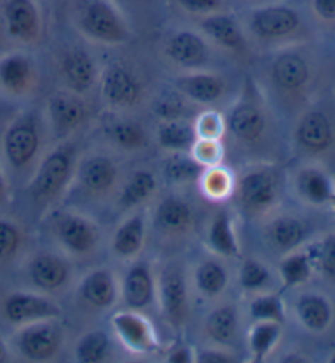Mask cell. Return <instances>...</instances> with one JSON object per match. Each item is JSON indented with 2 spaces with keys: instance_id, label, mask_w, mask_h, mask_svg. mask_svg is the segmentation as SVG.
<instances>
[{
  "instance_id": "cell-1",
  "label": "cell",
  "mask_w": 335,
  "mask_h": 363,
  "mask_svg": "<svg viewBox=\"0 0 335 363\" xmlns=\"http://www.w3.org/2000/svg\"><path fill=\"white\" fill-rule=\"evenodd\" d=\"M81 28L90 40L105 45H123L130 30L121 13L106 0H90L81 15Z\"/></svg>"
},
{
  "instance_id": "cell-2",
  "label": "cell",
  "mask_w": 335,
  "mask_h": 363,
  "mask_svg": "<svg viewBox=\"0 0 335 363\" xmlns=\"http://www.w3.org/2000/svg\"><path fill=\"white\" fill-rule=\"evenodd\" d=\"M74 170V159L67 147H57L47 154L31 180L30 190L35 199L50 200L67 185Z\"/></svg>"
},
{
  "instance_id": "cell-3",
  "label": "cell",
  "mask_w": 335,
  "mask_h": 363,
  "mask_svg": "<svg viewBox=\"0 0 335 363\" xmlns=\"http://www.w3.org/2000/svg\"><path fill=\"white\" fill-rule=\"evenodd\" d=\"M4 313L10 323L30 324L61 316V308L50 298L33 293H13L4 303Z\"/></svg>"
},
{
  "instance_id": "cell-4",
  "label": "cell",
  "mask_w": 335,
  "mask_h": 363,
  "mask_svg": "<svg viewBox=\"0 0 335 363\" xmlns=\"http://www.w3.org/2000/svg\"><path fill=\"white\" fill-rule=\"evenodd\" d=\"M4 149L12 167L25 169L31 164L40 149V133L35 121L31 118L15 121L5 133Z\"/></svg>"
},
{
  "instance_id": "cell-5",
  "label": "cell",
  "mask_w": 335,
  "mask_h": 363,
  "mask_svg": "<svg viewBox=\"0 0 335 363\" xmlns=\"http://www.w3.org/2000/svg\"><path fill=\"white\" fill-rule=\"evenodd\" d=\"M61 344V330L51 319L30 323L20 333L18 347L25 359L33 362L50 360Z\"/></svg>"
},
{
  "instance_id": "cell-6",
  "label": "cell",
  "mask_w": 335,
  "mask_h": 363,
  "mask_svg": "<svg viewBox=\"0 0 335 363\" xmlns=\"http://www.w3.org/2000/svg\"><path fill=\"white\" fill-rule=\"evenodd\" d=\"M142 87L125 66L115 62L105 67L102 74V95L115 108H130L141 99Z\"/></svg>"
},
{
  "instance_id": "cell-7",
  "label": "cell",
  "mask_w": 335,
  "mask_h": 363,
  "mask_svg": "<svg viewBox=\"0 0 335 363\" xmlns=\"http://www.w3.org/2000/svg\"><path fill=\"white\" fill-rule=\"evenodd\" d=\"M57 241L66 250L76 255L90 254L98 241L97 229L92 223L79 215H61L55 223Z\"/></svg>"
},
{
  "instance_id": "cell-8",
  "label": "cell",
  "mask_w": 335,
  "mask_h": 363,
  "mask_svg": "<svg viewBox=\"0 0 335 363\" xmlns=\"http://www.w3.org/2000/svg\"><path fill=\"white\" fill-rule=\"evenodd\" d=\"M300 25L297 13L288 7L273 5V7L257 9L251 15V30L262 40L283 38L293 33Z\"/></svg>"
},
{
  "instance_id": "cell-9",
  "label": "cell",
  "mask_w": 335,
  "mask_h": 363,
  "mask_svg": "<svg viewBox=\"0 0 335 363\" xmlns=\"http://www.w3.org/2000/svg\"><path fill=\"white\" fill-rule=\"evenodd\" d=\"M4 18L12 38L20 41H33L38 38L41 17L33 0H7Z\"/></svg>"
},
{
  "instance_id": "cell-10",
  "label": "cell",
  "mask_w": 335,
  "mask_h": 363,
  "mask_svg": "<svg viewBox=\"0 0 335 363\" xmlns=\"http://www.w3.org/2000/svg\"><path fill=\"white\" fill-rule=\"evenodd\" d=\"M50 121L56 135L64 136L77 130L87 118V108L77 94L56 92L47 101Z\"/></svg>"
},
{
  "instance_id": "cell-11",
  "label": "cell",
  "mask_w": 335,
  "mask_h": 363,
  "mask_svg": "<svg viewBox=\"0 0 335 363\" xmlns=\"http://www.w3.org/2000/svg\"><path fill=\"white\" fill-rule=\"evenodd\" d=\"M187 283L182 269L167 267L161 277V301L166 318L175 325L183 323L187 314Z\"/></svg>"
},
{
  "instance_id": "cell-12",
  "label": "cell",
  "mask_w": 335,
  "mask_h": 363,
  "mask_svg": "<svg viewBox=\"0 0 335 363\" xmlns=\"http://www.w3.org/2000/svg\"><path fill=\"white\" fill-rule=\"evenodd\" d=\"M61 74L67 89L77 95L89 92L97 82V67H95L92 56L79 48L64 52L61 60Z\"/></svg>"
},
{
  "instance_id": "cell-13",
  "label": "cell",
  "mask_w": 335,
  "mask_h": 363,
  "mask_svg": "<svg viewBox=\"0 0 335 363\" xmlns=\"http://www.w3.org/2000/svg\"><path fill=\"white\" fill-rule=\"evenodd\" d=\"M35 84V66L23 52H10L0 60V87L12 95L30 92Z\"/></svg>"
},
{
  "instance_id": "cell-14",
  "label": "cell",
  "mask_w": 335,
  "mask_h": 363,
  "mask_svg": "<svg viewBox=\"0 0 335 363\" xmlns=\"http://www.w3.org/2000/svg\"><path fill=\"white\" fill-rule=\"evenodd\" d=\"M166 52L175 64L190 69L205 66L210 56L205 40L193 31H177L170 36Z\"/></svg>"
},
{
  "instance_id": "cell-15",
  "label": "cell",
  "mask_w": 335,
  "mask_h": 363,
  "mask_svg": "<svg viewBox=\"0 0 335 363\" xmlns=\"http://www.w3.org/2000/svg\"><path fill=\"white\" fill-rule=\"evenodd\" d=\"M113 328L126 347L135 352H149L156 349V334L144 318L135 313H120L113 316Z\"/></svg>"
},
{
  "instance_id": "cell-16",
  "label": "cell",
  "mask_w": 335,
  "mask_h": 363,
  "mask_svg": "<svg viewBox=\"0 0 335 363\" xmlns=\"http://www.w3.org/2000/svg\"><path fill=\"white\" fill-rule=\"evenodd\" d=\"M174 85L185 97L203 105L215 104L225 94V81L215 74H187V76L175 77Z\"/></svg>"
},
{
  "instance_id": "cell-17",
  "label": "cell",
  "mask_w": 335,
  "mask_h": 363,
  "mask_svg": "<svg viewBox=\"0 0 335 363\" xmlns=\"http://www.w3.org/2000/svg\"><path fill=\"white\" fill-rule=\"evenodd\" d=\"M275 182L265 172H251L244 175L239 184V200L242 206L252 213H260L275 201Z\"/></svg>"
},
{
  "instance_id": "cell-18",
  "label": "cell",
  "mask_w": 335,
  "mask_h": 363,
  "mask_svg": "<svg viewBox=\"0 0 335 363\" xmlns=\"http://www.w3.org/2000/svg\"><path fill=\"white\" fill-rule=\"evenodd\" d=\"M77 177L85 190L92 194H105L116 184L118 167L110 157L92 156L79 165Z\"/></svg>"
},
{
  "instance_id": "cell-19",
  "label": "cell",
  "mask_w": 335,
  "mask_h": 363,
  "mask_svg": "<svg viewBox=\"0 0 335 363\" xmlns=\"http://www.w3.org/2000/svg\"><path fill=\"white\" fill-rule=\"evenodd\" d=\"M123 300L135 311L146 309L154 300V280L147 264L137 262L130 267L123 281Z\"/></svg>"
},
{
  "instance_id": "cell-20",
  "label": "cell",
  "mask_w": 335,
  "mask_h": 363,
  "mask_svg": "<svg viewBox=\"0 0 335 363\" xmlns=\"http://www.w3.org/2000/svg\"><path fill=\"white\" fill-rule=\"evenodd\" d=\"M28 275L40 290L55 291L69 280V267L62 259L52 254H40L28 265Z\"/></svg>"
},
{
  "instance_id": "cell-21",
  "label": "cell",
  "mask_w": 335,
  "mask_h": 363,
  "mask_svg": "<svg viewBox=\"0 0 335 363\" xmlns=\"http://www.w3.org/2000/svg\"><path fill=\"white\" fill-rule=\"evenodd\" d=\"M82 300L97 309H108L116 301V283L106 269L90 272L81 283Z\"/></svg>"
},
{
  "instance_id": "cell-22",
  "label": "cell",
  "mask_w": 335,
  "mask_h": 363,
  "mask_svg": "<svg viewBox=\"0 0 335 363\" xmlns=\"http://www.w3.org/2000/svg\"><path fill=\"white\" fill-rule=\"evenodd\" d=\"M146 239V220L142 213L132 215L120 224L113 234L111 249L118 257L131 259L141 252Z\"/></svg>"
},
{
  "instance_id": "cell-23",
  "label": "cell",
  "mask_w": 335,
  "mask_h": 363,
  "mask_svg": "<svg viewBox=\"0 0 335 363\" xmlns=\"http://www.w3.org/2000/svg\"><path fill=\"white\" fill-rule=\"evenodd\" d=\"M201 30L210 40L226 50H237L244 43L241 26L227 13L215 12L210 13L208 17L205 15V18L201 20Z\"/></svg>"
},
{
  "instance_id": "cell-24",
  "label": "cell",
  "mask_w": 335,
  "mask_h": 363,
  "mask_svg": "<svg viewBox=\"0 0 335 363\" xmlns=\"http://www.w3.org/2000/svg\"><path fill=\"white\" fill-rule=\"evenodd\" d=\"M229 128L237 140L244 143L257 141L263 135L265 116L259 106L244 101L232 110L229 116Z\"/></svg>"
},
{
  "instance_id": "cell-25",
  "label": "cell",
  "mask_w": 335,
  "mask_h": 363,
  "mask_svg": "<svg viewBox=\"0 0 335 363\" xmlns=\"http://www.w3.org/2000/svg\"><path fill=\"white\" fill-rule=\"evenodd\" d=\"M157 190V179L151 170L137 169L132 170L130 177L126 179L123 189L120 191L118 203L123 210L135 208L156 194Z\"/></svg>"
},
{
  "instance_id": "cell-26",
  "label": "cell",
  "mask_w": 335,
  "mask_h": 363,
  "mask_svg": "<svg viewBox=\"0 0 335 363\" xmlns=\"http://www.w3.org/2000/svg\"><path fill=\"white\" fill-rule=\"evenodd\" d=\"M193 220L191 208L187 201L178 196H169L159 203L156 210V223L157 226L166 233H183L187 231Z\"/></svg>"
},
{
  "instance_id": "cell-27",
  "label": "cell",
  "mask_w": 335,
  "mask_h": 363,
  "mask_svg": "<svg viewBox=\"0 0 335 363\" xmlns=\"http://www.w3.org/2000/svg\"><path fill=\"white\" fill-rule=\"evenodd\" d=\"M157 141L164 149L174 152H188L196 141L195 126L182 118L164 120L159 125Z\"/></svg>"
},
{
  "instance_id": "cell-28",
  "label": "cell",
  "mask_w": 335,
  "mask_h": 363,
  "mask_svg": "<svg viewBox=\"0 0 335 363\" xmlns=\"http://www.w3.org/2000/svg\"><path fill=\"white\" fill-rule=\"evenodd\" d=\"M206 333L220 345H231L237 335V311L234 306H220L206 318Z\"/></svg>"
},
{
  "instance_id": "cell-29",
  "label": "cell",
  "mask_w": 335,
  "mask_h": 363,
  "mask_svg": "<svg viewBox=\"0 0 335 363\" xmlns=\"http://www.w3.org/2000/svg\"><path fill=\"white\" fill-rule=\"evenodd\" d=\"M273 79L281 89L301 87L307 79V66L297 55H281L273 62Z\"/></svg>"
},
{
  "instance_id": "cell-30",
  "label": "cell",
  "mask_w": 335,
  "mask_h": 363,
  "mask_svg": "<svg viewBox=\"0 0 335 363\" xmlns=\"http://www.w3.org/2000/svg\"><path fill=\"white\" fill-rule=\"evenodd\" d=\"M206 165L201 164L195 156L188 152H174L166 159L164 164V175L172 184H187L205 174Z\"/></svg>"
},
{
  "instance_id": "cell-31",
  "label": "cell",
  "mask_w": 335,
  "mask_h": 363,
  "mask_svg": "<svg viewBox=\"0 0 335 363\" xmlns=\"http://www.w3.org/2000/svg\"><path fill=\"white\" fill-rule=\"evenodd\" d=\"M297 138L310 149H324L331 143V126L322 113H310L297 128Z\"/></svg>"
},
{
  "instance_id": "cell-32",
  "label": "cell",
  "mask_w": 335,
  "mask_h": 363,
  "mask_svg": "<svg viewBox=\"0 0 335 363\" xmlns=\"http://www.w3.org/2000/svg\"><path fill=\"white\" fill-rule=\"evenodd\" d=\"M210 245L221 255H236L237 242L234 234L231 218L226 211H220L215 216L210 228Z\"/></svg>"
},
{
  "instance_id": "cell-33",
  "label": "cell",
  "mask_w": 335,
  "mask_h": 363,
  "mask_svg": "<svg viewBox=\"0 0 335 363\" xmlns=\"http://www.w3.org/2000/svg\"><path fill=\"white\" fill-rule=\"evenodd\" d=\"M195 281L198 290L206 296L221 295L226 288L227 274L220 262L216 260H205L198 265L195 274Z\"/></svg>"
},
{
  "instance_id": "cell-34",
  "label": "cell",
  "mask_w": 335,
  "mask_h": 363,
  "mask_svg": "<svg viewBox=\"0 0 335 363\" xmlns=\"http://www.w3.org/2000/svg\"><path fill=\"white\" fill-rule=\"evenodd\" d=\"M110 354V337L103 330H92L79 340L76 359L82 363L103 362Z\"/></svg>"
},
{
  "instance_id": "cell-35",
  "label": "cell",
  "mask_w": 335,
  "mask_h": 363,
  "mask_svg": "<svg viewBox=\"0 0 335 363\" xmlns=\"http://www.w3.org/2000/svg\"><path fill=\"white\" fill-rule=\"evenodd\" d=\"M111 140L125 151H141L147 144V133L141 125L135 121L123 120L111 126Z\"/></svg>"
},
{
  "instance_id": "cell-36",
  "label": "cell",
  "mask_w": 335,
  "mask_h": 363,
  "mask_svg": "<svg viewBox=\"0 0 335 363\" xmlns=\"http://www.w3.org/2000/svg\"><path fill=\"white\" fill-rule=\"evenodd\" d=\"M280 337V325L275 321H257L249 335L255 362H262Z\"/></svg>"
},
{
  "instance_id": "cell-37",
  "label": "cell",
  "mask_w": 335,
  "mask_h": 363,
  "mask_svg": "<svg viewBox=\"0 0 335 363\" xmlns=\"http://www.w3.org/2000/svg\"><path fill=\"white\" fill-rule=\"evenodd\" d=\"M268 234L276 247L281 250H288L302 241L305 228H302L300 221L293 220V218H280V220L270 224Z\"/></svg>"
},
{
  "instance_id": "cell-38",
  "label": "cell",
  "mask_w": 335,
  "mask_h": 363,
  "mask_svg": "<svg viewBox=\"0 0 335 363\" xmlns=\"http://www.w3.org/2000/svg\"><path fill=\"white\" fill-rule=\"evenodd\" d=\"M297 314L305 325L314 330L326 328L331 319L327 303L319 296H302L297 303Z\"/></svg>"
},
{
  "instance_id": "cell-39",
  "label": "cell",
  "mask_w": 335,
  "mask_h": 363,
  "mask_svg": "<svg viewBox=\"0 0 335 363\" xmlns=\"http://www.w3.org/2000/svg\"><path fill=\"white\" fill-rule=\"evenodd\" d=\"M270 279V272L262 262L255 259L244 260L239 270V283L244 290H260Z\"/></svg>"
},
{
  "instance_id": "cell-40",
  "label": "cell",
  "mask_w": 335,
  "mask_h": 363,
  "mask_svg": "<svg viewBox=\"0 0 335 363\" xmlns=\"http://www.w3.org/2000/svg\"><path fill=\"white\" fill-rule=\"evenodd\" d=\"M249 313L255 321H283V306H281L280 298L273 295L255 298L251 303Z\"/></svg>"
},
{
  "instance_id": "cell-41",
  "label": "cell",
  "mask_w": 335,
  "mask_h": 363,
  "mask_svg": "<svg viewBox=\"0 0 335 363\" xmlns=\"http://www.w3.org/2000/svg\"><path fill=\"white\" fill-rule=\"evenodd\" d=\"M300 186L302 195L311 201H326L331 195V186H329L327 179L321 172H316V170H307V172L302 174L300 179Z\"/></svg>"
},
{
  "instance_id": "cell-42",
  "label": "cell",
  "mask_w": 335,
  "mask_h": 363,
  "mask_svg": "<svg viewBox=\"0 0 335 363\" xmlns=\"http://www.w3.org/2000/svg\"><path fill=\"white\" fill-rule=\"evenodd\" d=\"M280 274L286 286H295L310 277V264L305 255H291L281 262Z\"/></svg>"
},
{
  "instance_id": "cell-43",
  "label": "cell",
  "mask_w": 335,
  "mask_h": 363,
  "mask_svg": "<svg viewBox=\"0 0 335 363\" xmlns=\"http://www.w3.org/2000/svg\"><path fill=\"white\" fill-rule=\"evenodd\" d=\"M203 185L205 191L212 199H220V196L226 195L231 189V179L227 172L221 169H212L208 174H203Z\"/></svg>"
},
{
  "instance_id": "cell-44",
  "label": "cell",
  "mask_w": 335,
  "mask_h": 363,
  "mask_svg": "<svg viewBox=\"0 0 335 363\" xmlns=\"http://www.w3.org/2000/svg\"><path fill=\"white\" fill-rule=\"evenodd\" d=\"M20 247L18 229L8 221H0V260H5L17 252Z\"/></svg>"
},
{
  "instance_id": "cell-45",
  "label": "cell",
  "mask_w": 335,
  "mask_h": 363,
  "mask_svg": "<svg viewBox=\"0 0 335 363\" xmlns=\"http://www.w3.org/2000/svg\"><path fill=\"white\" fill-rule=\"evenodd\" d=\"M195 131L196 138H200V140H220L222 131L221 116L212 113V111L201 115L195 125Z\"/></svg>"
},
{
  "instance_id": "cell-46",
  "label": "cell",
  "mask_w": 335,
  "mask_h": 363,
  "mask_svg": "<svg viewBox=\"0 0 335 363\" xmlns=\"http://www.w3.org/2000/svg\"><path fill=\"white\" fill-rule=\"evenodd\" d=\"M220 147L221 146L217 144V140L195 141V144H193L195 157L205 165H208L211 162H216L217 157H220Z\"/></svg>"
},
{
  "instance_id": "cell-47",
  "label": "cell",
  "mask_w": 335,
  "mask_h": 363,
  "mask_svg": "<svg viewBox=\"0 0 335 363\" xmlns=\"http://www.w3.org/2000/svg\"><path fill=\"white\" fill-rule=\"evenodd\" d=\"M180 7L195 15H210L222 7V0H177Z\"/></svg>"
},
{
  "instance_id": "cell-48",
  "label": "cell",
  "mask_w": 335,
  "mask_h": 363,
  "mask_svg": "<svg viewBox=\"0 0 335 363\" xmlns=\"http://www.w3.org/2000/svg\"><path fill=\"white\" fill-rule=\"evenodd\" d=\"M156 113L161 116L162 120H174L182 118V104L177 100H162L156 108Z\"/></svg>"
},
{
  "instance_id": "cell-49",
  "label": "cell",
  "mask_w": 335,
  "mask_h": 363,
  "mask_svg": "<svg viewBox=\"0 0 335 363\" xmlns=\"http://www.w3.org/2000/svg\"><path fill=\"white\" fill-rule=\"evenodd\" d=\"M322 267L329 275L335 279V238H331L326 244H324Z\"/></svg>"
},
{
  "instance_id": "cell-50",
  "label": "cell",
  "mask_w": 335,
  "mask_h": 363,
  "mask_svg": "<svg viewBox=\"0 0 335 363\" xmlns=\"http://www.w3.org/2000/svg\"><path fill=\"white\" fill-rule=\"evenodd\" d=\"M198 362L203 363H227V362H234L231 355L221 354V352H203V354L198 355Z\"/></svg>"
},
{
  "instance_id": "cell-51",
  "label": "cell",
  "mask_w": 335,
  "mask_h": 363,
  "mask_svg": "<svg viewBox=\"0 0 335 363\" xmlns=\"http://www.w3.org/2000/svg\"><path fill=\"white\" fill-rule=\"evenodd\" d=\"M314 7L324 18L335 17V0H314Z\"/></svg>"
},
{
  "instance_id": "cell-52",
  "label": "cell",
  "mask_w": 335,
  "mask_h": 363,
  "mask_svg": "<svg viewBox=\"0 0 335 363\" xmlns=\"http://www.w3.org/2000/svg\"><path fill=\"white\" fill-rule=\"evenodd\" d=\"M170 363H187L191 362V354L187 347H178L177 350H174L167 359Z\"/></svg>"
},
{
  "instance_id": "cell-53",
  "label": "cell",
  "mask_w": 335,
  "mask_h": 363,
  "mask_svg": "<svg viewBox=\"0 0 335 363\" xmlns=\"http://www.w3.org/2000/svg\"><path fill=\"white\" fill-rule=\"evenodd\" d=\"M5 360H7V349H5L2 340H0V362H5Z\"/></svg>"
},
{
  "instance_id": "cell-54",
  "label": "cell",
  "mask_w": 335,
  "mask_h": 363,
  "mask_svg": "<svg viewBox=\"0 0 335 363\" xmlns=\"http://www.w3.org/2000/svg\"><path fill=\"white\" fill-rule=\"evenodd\" d=\"M4 194H5V185H4L2 177H0V200L4 199Z\"/></svg>"
}]
</instances>
